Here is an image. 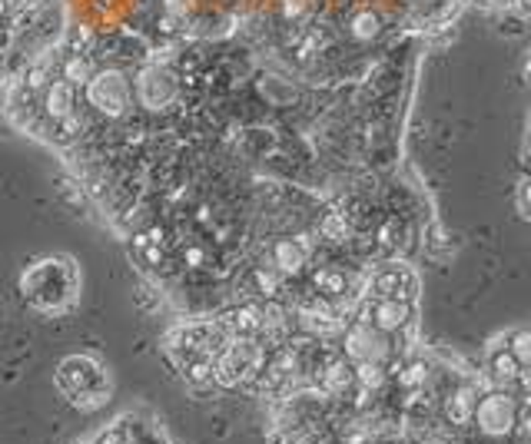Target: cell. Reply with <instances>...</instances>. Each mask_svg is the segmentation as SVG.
I'll return each mask as SVG.
<instances>
[{
  "label": "cell",
  "mask_w": 531,
  "mask_h": 444,
  "mask_svg": "<svg viewBox=\"0 0 531 444\" xmlns=\"http://www.w3.org/2000/svg\"><path fill=\"white\" fill-rule=\"evenodd\" d=\"M57 385L74 405H83V408H96L103 401L107 388H110L107 385V371L100 368L94 358H83V355H70V358L60 362Z\"/></svg>",
  "instance_id": "6da1fadb"
},
{
  "label": "cell",
  "mask_w": 531,
  "mask_h": 444,
  "mask_svg": "<svg viewBox=\"0 0 531 444\" xmlns=\"http://www.w3.org/2000/svg\"><path fill=\"white\" fill-rule=\"evenodd\" d=\"M472 418L485 434H508L514 425L525 421V408L518 405L512 395L495 391V395H485L481 401H475Z\"/></svg>",
  "instance_id": "7a4b0ae2"
},
{
  "label": "cell",
  "mask_w": 531,
  "mask_h": 444,
  "mask_svg": "<svg viewBox=\"0 0 531 444\" xmlns=\"http://www.w3.org/2000/svg\"><path fill=\"white\" fill-rule=\"evenodd\" d=\"M87 96L100 113L107 116H123L130 107V83L120 70H103L87 80Z\"/></svg>",
  "instance_id": "3957f363"
},
{
  "label": "cell",
  "mask_w": 531,
  "mask_h": 444,
  "mask_svg": "<svg viewBox=\"0 0 531 444\" xmlns=\"http://www.w3.org/2000/svg\"><path fill=\"white\" fill-rule=\"evenodd\" d=\"M256 362H259V348L249 338H239V342H232L226 352L219 355V362L213 368V378H219L223 385H236L239 378H246L249 371L256 368Z\"/></svg>",
  "instance_id": "277c9868"
},
{
  "label": "cell",
  "mask_w": 531,
  "mask_h": 444,
  "mask_svg": "<svg viewBox=\"0 0 531 444\" xmlns=\"http://www.w3.org/2000/svg\"><path fill=\"white\" fill-rule=\"evenodd\" d=\"M345 355L356 358V362H372V365H382L389 358V342H385V332H379L376 325H352L349 335H345Z\"/></svg>",
  "instance_id": "5b68a950"
},
{
  "label": "cell",
  "mask_w": 531,
  "mask_h": 444,
  "mask_svg": "<svg viewBox=\"0 0 531 444\" xmlns=\"http://www.w3.org/2000/svg\"><path fill=\"white\" fill-rule=\"evenodd\" d=\"M136 93H140L143 107L160 110V107H166L173 96H176V83H173V76L166 74V70L147 67V70L140 74V80H136Z\"/></svg>",
  "instance_id": "8992f818"
},
{
  "label": "cell",
  "mask_w": 531,
  "mask_h": 444,
  "mask_svg": "<svg viewBox=\"0 0 531 444\" xmlns=\"http://www.w3.org/2000/svg\"><path fill=\"white\" fill-rule=\"evenodd\" d=\"M409 318H412L409 302H398V298H382L379 305H376V315H372V322H376L379 332H398V329L409 325Z\"/></svg>",
  "instance_id": "52a82bcc"
},
{
  "label": "cell",
  "mask_w": 531,
  "mask_h": 444,
  "mask_svg": "<svg viewBox=\"0 0 531 444\" xmlns=\"http://www.w3.org/2000/svg\"><path fill=\"white\" fill-rule=\"evenodd\" d=\"M272 262H276V269L283 276H292L305 265V245L296 239H279L272 245Z\"/></svg>",
  "instance_id": "ba28073f"
},
{
  "label": "cell",
  "mask_w": 531,
  "mask_h": 444,
  "mask_svg": "<svg viewBox=\"0 0 531 444\" xmlns=\"http://www.w3.org/2000/svg\"><path fill=\"white\" fill-rule=\"evenodd\" d=\"M47 113L54 120H67L74 113V83H67V80L50 83V90H47Z\"/></svg>",
  "instance_id": "9c48e42d"
},
{
  "label": "cell",
  "mask_w": 531,
  "mask_h": 444,
  "mask_svg": "<svg viewBox=\"0 0 531 444\" xmlns=\"http://www.w3.org/2000/svg\"><path fill=\"white\" fill-rule=\"evenodd\" d=\"M475 391L465 385V388H458L448 401H445V411H448V418H452V425H465V421H472V411H475Z\"/></svg>",
  "instance_id": "30bf717a"
},
{
  "label": "cell",
  "mask_w": 531,
  "mask_h": 444,
  "mask_svg": "<svg viewBox=\"0 0 531 444\" xmlns=\"http://www.w3.org/2000/svg\"><path fill=\"white\" fill-rule=\"evenodd\" d=\"M521 371H525V368L514 362L508 348H505V352H498L492 358V375L498 378V381H514V378H521Z\"/></svg>",
  "instance_id": "8fae6325"
},
{
  "label": "cell",
  "mask_w": 531,
  "mask_h": 444,
  "mask_svg": "<svg viewBox=\"0 0 531 444\" xmlns=\"http://www.w3.org/2000/svg\"><path fill=\"white\" fill-rule=\"evenodd\" d=\"M512 358L521 365V368H528V362H531V335L521 329V332H514V338H512Z\"/></svg>",
  "instance_id": "7c38bea8"
},
{
  "label": "cell",
  "mask_w": 531,
  "mask_h": 444,
  "mask_svg": "<svg viewBox=\"0 0 531 444\" xmlns=\"http://www.w3.org/2000/svg\"><path fill=\"white\" fill-rule=\"evenodd\" d=\"M356 378H359L365 388H379L382 381H385V371H382V365H372V362H359V368H356Z\"/></svg>",
  "instance_id": "4fadbf2b"
},
{
  "label": "cell",
  "mask_w": 531,
  "mask_h": 444,
  "mask_svg": "<svg viewBox=\"0 0 531 444\" xmlns=\"http://www.w3.org/2000/svg\"><path fill=\"white\" fill-rule=\"evenodd\" d=\"M63 76H67V83H87L90 80V63L83 56H70L67 67H63Z\"/></svg>",
  "instance_id": "5bb4252c"
},
{
  "label": "cell",
  "mask_w": 531,
  "mask_h": 444,
  "mask_svg": "<svg viewBox=\"0 0 531 444\" xmlns=\"http://www.w3.org/2000/svg\"><path fill=\"white\" fill-rule=\"evenodd\" d=\"M352 34L359 40H369L379 34V17L376 14H359V17L352 20Z\"/></svg>",
  "instance_id": "9a60e30c"
},
{
  "label": "cell",
  "mask_w": 531,
  "mask_h": 444,
  "mask_svg": "<svg viewBox=\"0 0 531 444\" xmlns=\"http://www.w3.org/2000/svg\"><path fill=\"white\" fill-rule=\"evenodd\" d=\"M232 325H236L239 332H256V329L263 325V318H259V309H239V312L232 315Z\"/></svg>",
  "instance_id": "2e32d148"
},
{
  "label": "cell",
  "mask_w": 531,
  "mask_h": 444,
  "mask_svg": "<svg viewBox=\"0 0 531 444\" xmlns=\"http://www.w3.org/2000/svg\"><path fill=\"white\" fill-rule=\"evenodd\" d=\"M349 381H352V371L342 368V365H332V368L325 371V388L329 391H345Z\"/></svg>",
  "instance_id": "e0dca14e"
},
{
  "label": "cell",
  "mask_w": 531,
  "mask_h": 444,
  "mask_svg": "<svg viewBox=\"0 0 531 444\" xmlns=\"http://www.w3.org/2000/svg\"><path fill=\"white\" fill-rule=\"evenodd\" d=\"M316 285L336 296V292H342V289H345V278H342L339 272H332V269H325V272H319V276H316Z\"/></svg>",
  "instance_id": "ac0fdd59"
},
{
  "label": "cell",
  "mask_w": 531,
  "mask_h": 444,
  "mask_svg": "<svg viewBox=\"0 0 531 444\" xmlns=\"http://www.w3.org/2000/svg\"><path fill=\"white\" fill-rule=\"evenodd\" d=\"M323 232L329 236V239H342V236H345V219H342L339 212L325 216V222H323Z\"/></svg>",
  "instance_id": "d6986e66"
},
{
  "label": "cell",
  "mask_w": 531,
  "mask_h": 444,
  "mask_svg": "<svg viewBox=\"0 0 531 444\" xmlns=\"http://www.w3.org/2000/svg\"><path fill=\"white\" fill-rule=\"evenodd\" d=\"M190 378L196 381V385H206V381H213V365L209 362H196L190 368Z\"/></svg>",
  "instance_id": "ffe728a7"
},
{
  "label": "cell",
  "mask_w": 531,
  "mask_h": 444,
  "mask_svg": "<svg viewBox=\"0 0 531 444\" xmlns=\"http://www.w3.org/2000/svg\"><path fill=\"white\" fill-rule=\"evenodd\" d=\"M96 444H127V431L123 428H110V431H103Z\"/></svg>",
  "instance_id": "44dd1931"
},
{
  "label": "cell",
  "mask_w": 531,
  "mask_h": 444,
  "mask_svg": "<svg viewBox=\"0 0 531 444\" xmlns=\"http://www.w3.org/2000/svg\"><path fill=\"white\" fill-rule=\"evenodd\" d=\"M422 378H425V365H412V368H405V375H398L402 385H418Z\"/></svg>",
  "instance_id": "7402d4cb"
},
{
  "label": "cell",
  "mask_w": 531,
  "mask_h": 444,
  "mask_svg": "<svg viewBox=\"0 0 531 444\" xmlns=\"http://www.w3.org/2000/svg\"><path fill=\"white\" fill-rule=\"evenodd\" d=\"M256 282H259V289H263L266 296H269V292H276V285H279V276H276V272H256Z\"/></svg>",
  "instance_id": "603a6c76"
},
{
  "label": "cell",
  "mask_w": 531,
  "mask_h": 444,
  "mask_svg": "<svg viewBox=\"0 0 531 444\" xmlns=\"http://www.w3.org/2000/svg\"><path fill=\"white\" fill-rule=\"evenodd\" d=\"M518 209H521V216H528V179L518 183Z\"/></svg>",
  "instance_id": "cb8c5ba5"
},
{
  "label": "cell",
  "mask_w": 531,
  "mask_h": 444,
  "mask_svg": "<svg viewBox=\"0 0 531 444\" xmlns=\"http://www.w3.org/2000/svg\"><path fill=\"white\" fill-rule=\"evenodd\" d=\"M166 10L170 14H186L190 10V0H166Z\"/></svg>",
  "instance_id": "d4e9b609"
},
{
  "label": "cell",
  "mask_w": 531,
  "mask_h": 444,
  "mask_svg": "<svg viewBox=\"0 0 531 444\" xmlns=\"http://www.w3.org/2000/svg\"><path fill=\"white\" fill-rule=\"evenodd\" d=\"M303 0H285V14H289V17H292V14H303Z\"/></svg>",
  "instance_id": "484cf974"
},
{
  "label": "cell",
  "mask_w": 531,
  "mask_h": 444,
  "mask_svg": "<svg viewBox=\"0 0 531 444\" xmlns=\"http://www.w3.org/2000/svg\"><path fill=\"white\" fill-rule=\"evenodd\" d=\"M186 262H190V265H199V262H203V252H199V249H190V252H186Z\"/></svg>",
  "instance_id": "4316f807"
},
{
  "label": "cell",
  "mask_w": 531,
  "mask_h": 444,
  "mask_svg": "<svg viewBox=\"0 0 531 444\" xmlns=\"http://www.w3.org/2000/svg\"><path fill=\"white\" fill-rule=\"evenodd\" d=\"M0 14H3V0H0Z\"/></svg>",
  "instance_id": "83f0119b"
}]
</instances>
